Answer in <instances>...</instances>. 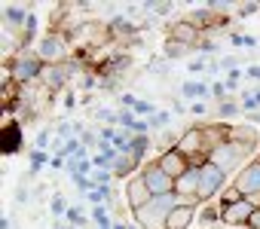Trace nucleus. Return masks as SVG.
<instances>
[{
  "mask_svg": "<svg viewBox=\"0 0 260 229\" xmlns=\"http://www.w3.org/2000/svg\"><path fill=\"white\" fill-rule=\"evenodd\" d=\"M254 153H257V147H251V144L223 141L220 147H214V150L208 153V162H211V165H217V168H220L226 177H230V174L236 177V174H239V171H242V168L251 162V159H257Z\"/></svg>",
  "mask_w": 260,
  "mask_h": 229,
  "instance_id": "obj_1",
  "label": "nucleus"
},
{
  "mask_svg": "<svg viewBox=\"0 0 260 229\" xmlns=\"http://www.w3.org/2000/svg\"><path fill=\"white\" fill-rule=\"evenodd\" d=\"M178 208V196L172 193V196H153L144 208H138V211H132V217H135V226L138 229H166V223H169V214Z\"/></svg>",
  "mask_w": 260,
  "mask_h": 229,
  "instance_id": "obj_2",
  "label": "nucleus"
},
{
  "mask_svg": "<svg viewBox=\"0 0 260 229\" xmlns=\"http://www.w3.org/2000/svg\"><path fill=\"white\" fill-rule=\"evenodd\" d=\"M43 70H46V64L40 61L37 49H22V52L10 61V77H13V80H19V83L43 80Z\"/></svg>",
  "mask_w": 260,
  "mask_h": 229,
  "instance_id": "obj_3",
  "label": "nucleus"
},
{
  "mask_svg": "<svg viewBox=\"0 0 260 229\" xmlns=\"http://www.w3.org/2000/svg\"><path fill=\"white\" fill-rule=\"evenodd\" d=\"M178 150H181L193 165H205V162H208V144H205L202 126L184 129V135H181V141H178Z\"/></svg>",
  "mask_w": 260,
  "mask_h": 229,
  "instance_id": "obj_4",
  "label": "nucleus"
},
{
  "mask_svg": "<svg viewBox=\"0 0 260 229\" xmlns=\"http://www.w3.org/2000/svg\"><path fill=\"white\" fill-rule=\"evenodd\" d=\"M223 183H226V174L217 165H211V162L199 165V205L214 202L223 193Z\"/></svg>",
  "mask_w": 260,
  "mask_h": 229,
  "instance_id": "obj_5",
  "label": "nucleus"
},
{
  "mask_svg": "<svg viewBox=\"0 0 260 229\" xmlns=\"http://www.w3.org/2000/svg\"><path fill=\"white\" fill-rule=\"evenodd\" d=\"M37 55L43 64H64L68 61V40L61 31H49L40 43H37Z\"/></svg>",
  "mask_w": 260,
  "mask_h": 229,
  "instance_id": "obj_6",
  "label": "nucleus"
},
{
  "mask_svg": "<svg viewBox=\"0 0 260 229\" xmlns=\"http://www.w3.org/2000/svg\"><path fill=\"white\" fill-rule=\"evenodd\" d=\"M141 177H144V183L150 186L153 196H172V193H175V177H169V174L159 168L156 159H153V162H144Z\"/></svg>",
  "mask_w": 260,
  "mask_h": 229,
  "instance_id": "obj_7",
  "label": "nucleus"
},
{
  "mask_svg": "<svg viewBox=\"0 0 260 229\" xmlns=\"http://www.w3.org/2000/svg\"><path fill=\"white\" fill-rule=\"evenodd\" d=\"M233 186L245 196V199H251V196H260V156L257 159H251L236 177H233Z\"/></svg>",
  "mask_w": 260,
  "mask_h": 229,
  "instance_id": "obj_8",
  "label": "nucleus"
},
{
  "mask_svg": "<svg viewBox=\"0 0 260 229\" xmlns=\"http://www.w3.org/2000/svg\"><path fill=\"white\" fill-rule=\"evenodd\" d=\"M257 208L242 199V202H233V205H220V223L223 226H236V229H248V220Z\"/></svg>",
  "mask_w": 260,
  "mask_h": 229,
  "instance_id": "obj_9",
  "label": "nucleus"
},
{
  "mask_svg": "<svg viewBox=\"0 0 260 229\" xmlns=\"http://www.w3.org/2000/svg\"><path fill=\"white\" fill-rule=\"evenodd\" d=\"M156 162H159V168H162L169 177H175V180H178V177H184V174L193 168V162H190V159H187L178 147H175V150L159 153V156H156Z\"/></svg>",
  "mask_w": 260,
  "mask_h": 229,
  "instance_id": "obj_10",
  "label": "nucleus"
},
{
  "mask_svg": "<svg viewBox=\"0 0 260 229\" xmlns=\"http://www.w3.org/2000/svg\"><path fill=\"white\" fill-rule=\"evenodd\" d=\"M150 199H153V193H150V186L144 183V177H141V174H135L132 180L125 183V205H128V211L144 208Z\"/></svg>",
  "mask_w": 260,
  "mask_h": 229,
  "instance_id": "obj_11",
  "label": "nucleus"
},
{
  "mask_svg": "<svg viewBox=\"0 0 260 229\" xmlns=\"http://www.w3.org/2000/svg\"><path fill=\"white\" fill-rule=\"evenodd\" d=\"M25 138H22V126L19 123H7L4 132H0V153L4 156H16L22 150Z\"/></svg>",
  "mask_w": 260,
  "mask_h": 229,
  "instance_id": "obj_12",
  "label": "nucleus"
},
{
  "mask_svg": "<svg viewBox=\"0 0 260 229\" xmlns=\"http://www.w3.org/2000/svg\"><path fill=\"white\" fill-rule=\"evenodd\" d=\"M169 37L178 40V43H184V46H196V43L202 40V31H199L190 19H184V22H175V25L169 28Z\"/></svg>",
  "mask_w": 260,
  "mask_h": 229,
  "instance_id": "obj_13",
  "label": "nucleus"
},
{
  "mask_svg": "<svg viewBox=\"0 0 260 229\" xmlns=\"http://www.w3.org/2000/svg\"><path fill=\"white\" fill-rule=\"evenodd\" d=\"M196 214H199V208H196V205H178V208L169 214L166 229H193Z\"/></svg>",
  "mask_w": 260,
  "mask_h": 229,
  "instance_id": "obj_14",
  "label": "nucleus"
},
{
  "mask_svg": "<svg viewBox=\"0 0 260 229\" xmlns=\"http://www.w3.org/2000/svg\"><path fill=\"white\" fill-rule=\"evenodd\" d=\"M110 168H113V177H119V180H125V183H128V180H132L135 174H141L138 168H144V165H141L138 159H132V156L119 153V156H116V162H113Z\"/></svg>",
  "mask_w": 260,
  "mask_h": 229,
  "instance_id": "obj_15",
  "label": "nucleus"
},
{
  "mask_svg": "<svg viewBox=\"0 0 260 229\" xmlns=\"http://www.w3.org/2000/svg\"><path fill=\"white\" fill-rule=\"evenodd\" d=\"M175 193L187 196V199H199V165H193L184 177L175 180Z\"/></svg>",
  "mask_w": 260,
  "mask_h": 229,
  "instance_id": "obj_16",
  "label": "nucleus"
},
{
  "mask_svg": "<svg viewBox=\"0 0 260 229\" xmlns=\"http://www.w3.org/2000/svg\"><path fill=\"white\" fill-rule=\"evenodd\" d=\"M71 70H74V64H46V70H43V83L55 92V89H61L64 86V80L71 77Z\"/></svg>",
  "mask_w": 260,
  "mask_h": 229,
  "instance_id": "obj_17",
  "label": "nucleus"
},
{
  "mask_svg": "<svg viewBox=\"0 0 260 229\" xmlns=\"http://www.w3.org/2000/svg\"><path fill=\"white\" fill-rule=\"evenodd\" d=\"M107 31H110V34H116V37H135V34L141 31V25H135L128 16H113V19H110V25H107Z\"/></svg>",
  "mask_w": 260,
  "mask_h": 229,
  "instance_id": "obj_18",
  "label": "nucleus"
},
{
  "mask_svg": "<svg viewBox=\"0 0 260 229\" xmlns=\"http://www.w3.org/2000/svg\"><path fill=\"white\" fill-rule=\"evenodd\" d=\"M181 98L205 101V98H211V86H205V83H199V80H187V83H181Z\"/></svg>",
  "mask_w": 260,
  "mask_h": 229,
  "instance_id": "obj_19",
  "label": "nucleus"
},
{
  "mask_svg": "<svg viewBox=\"0 0 260 229\" xmlns=\"http://www.w3.org/2000/svg\"><path fill=\"white\" fill-rule=\"evenodd\" d=\"M196 220L202 223V226H217L220 223V202H208V205H199V214H196Z\"/></svg>",
  "mask_w": 260,
  "mask_h": 229,
  "instance_id": "obj_20",
  "label": "nucleus"
},
{
  "mask_svg": "<svg viewBox=\"0 0 260 229\" xmlns=\"http://www.w3.org/2000/svg\"><path fill=\"white\" fill-rule=\"evenodd\" d=\"M190 52H196V46H184V43H178V40H166V49H162V58L166 61H175V58H184V55H190Z\"/></svg>",
  "mask_w": 260,
  "mask_h": 229,
  "instance_id": "obj_21",
  "label": "nucleus"
},
{
  "mask_svg": "<svg viewBox=\"0 0 260 229\" xmlns=\"http://www.w3.org/2000/svg\"><path fill=\"white\" fill-rule=\"evenodd\" d=\"M230 141L257 147V132H254V126H230Z\"/></svg>",
  "mask_w": 260,
  "mask_h": 229,
  "instance_id": "obj_22",
  "label": "nucleus"
},
{
  "mask_svg": "<svg viewBox=\"0 0 260 229\" xmlns=\"http://www.w3.org/2000/svg\"><path fill=\"white\" fill-rule=\"evenodd\" d=\"M239 113H242V104L233 101V98H226V101H220V104L214 107V117H217V120H233V117H239Z\"/></svg>",
  "mask_w": 260,
  "mask_h": 229,
  "instance_id": "obj_23",
  "label": "nucleus"
},
{
  "mask_svg": "<svg viewBox=\"0 0 260 229\" xmlns=\"http://www.w3.org/2000/svg\"><path fill=\"white\" fill-rule=\"evenodd\" d=\"M147 123H150V132H153V135H162V132H169V126H172V113H169V110H156Z\"/></svg>",
  "mask_w": 260,
  "mask_h": 229,
  "instance_id": "obj_24",
  "label": "nucleus"
},
{
  "mask_svg": "<svg viewBox=\"0 0 260 229\" xmlns=\"http://www.w3.org/2000/svg\"><path fill=\"white\" fill-rule=\"evenodd\" d=\"M28 10H22V7H7L4 10V19H7V25L10 28H25V22H28Z\"/></svg>",
  "mask_w": 260,
  "mask_h": 229,
  "instance_id": "obj_25",
  "label": "nucleus"
},
{
  "mask_svg": "<svg viewBox=\"0 0 260 229\" xmlns=\"http://www.w3.org/2000/svg\"><path fill=\"white\" fill-rule=\"evenodd\" d=\"M68 208H71V205L64 202V196H61V193H55V196L49 199V211H52V217H55V220H61V217L68 214Z\"/></svg>",
  "mask_w": 260,
  "mask_h": 229,
  "instance_id": "obj_26",
  "label": "nucleus"
},
{
  "mask_svg": "<svg viewBox=\"0 0 260 229\" xmlns=\"http://www.w3.org/2000/svg\"><path fill=\"white\" fill-rule=\"evenodd\" d=\"M153 113H156L153 101H147V98H138V104H135V117H138V120H150Z\"/></svg>",
  "mask_w": 260,
  "mask_h": 229,
  "instance_id": "obj_27",
  "label": "nucleus"
},
{
  "mask_svg": "<svg viewBox=\"0 0 260 229\" xmlns=\"http://www.w3.org/2000/svg\"><path fill=\"white\" fill-rule=\"evenodd\" d=\"M64 220H68V226H74V229H83V226L89 223V220L83 217V211H80V208H74V205L68 208V214H64Z\"/></svg>",
  "mask_w": 260,
  "mask_h": 229,
  "instance_id": "obj_28",
  "label": "nucleus"
},
{
  "mask_svg": "<svg viewBox=\"0 0 260 229\" xmlns=\"http://www.w3.org/2000/svg\"><path fill=\"white\" fill-rule=\"evenodd\" d=\"M138 123V117H135V110H119V117H116V129H128L132 132V126Z\"/></svg>",
  "mask_w": 260,
  "mask_h": 229,
  "instance_id": "obj_29",
  "label": "nucleus"
},
{
  "mask_svg": "<svg viewBox=\"0 0 260 229\" xmlns=\"http://www.w3.org/2000/svg\"><path fill=\"white\" fill-rule=\"evenodd\" d=\"M110 180H113V168H95L92 171V183L95 186H110Z\"/></svg>",
  "mask_w": 260,
  "mask_h": 229,
  "instance_id": "obj_30",
  "label": "nucleus"
},
{
  "mask_svg": "<svg viewBox=\"0 0 260 229\" xmlns=\"http://www.w3.org/2000/svg\"><path fill=\"white\" fill-rule=\"evenodd\" d=\"M52 132H55V129H43V132H37V138H34V150H49V147H52Z\"/></svg>",
  "mask_w": 260,
  "mask_h": 229,
  "instance_id": "obj_31",
  "label": "nucleus"
},
{
  "mask_svg": "<svg viewBox=\"0 0 260 229\" xmlns=\"http://www.w3.org/2000/svg\"><path fill=\"white\" fill-rule=\"evenodd\" d=\"M116 117H119V110H107V107L95 110V120H101L104 126H116Z\"/></svg>",
  "mask_w": 260,
  "mask_h": 229,
  "instance_id": "obj_32",
  "label": "nucleus"
},
{
  "mask_svg": "<svg viewBox=\"0 0 260 229\" xmlns=\"http://www.w3.org/2000/svg\"><path fill=\"white\" fill-rule=\"evenodd\" d=\"M242 199H245V196H242V193H239L233 183H230V186L220 193V205H233V202H242Z\"/></svg>",
  "mask_w": 260,
  "mask_h": 229,
  "instance_id": "obj_33",
  "label": "nucleus"
},
{
  "mask_svg": "<svg viewBox=\"0 0 260 229\" xmlns=\"http://www.w3.org/2000/svg\"><path fill=\"white\" fill-rule=\"evenodd\" d=\"M141 10H144V13H156V16H169V13H172V4H153V0H147Z\"/></svg>",
  "mask_w": 260,
  "mask_h": 229,
  "instance_id": "obj_34",
  "label": "nucleus"
},
{
  "mask_svg": "<svg viewBox=\"0 0 260 229\" xmlns=\"http://www.w3.org/2000/svg\"><path fill=\"white\" fill-rule=\"evenodd\" d=\"M242 77H245V70H242V67H239V70H230V73H226V80H223V83H226V89H230V92H236Z\"/></svg>",
  "mask_w": 260,
  "mask_h": 229,
  "instance_id": "obj_35",
  "label": "nucleus"
},
{
  "mask_svg": "<svg viewBox=\"0 0 260 229\" xmlns=\"http://www.w3.org/2000/svg\"><path fill=\"white\" fill-rule=\"evenodd\" d=\"M226 92H230V89H226V83H211V98H214L217 104H220V101H226Z\"/></svg>",
  "mask_w": 260,
  "mask_h": 229,
  "instance_id": "obj_36",
  "label": "nucleus"
},
{
  "mask_svg": "<svg viewBox=\"0 0 260 229\" xmlns=\"http://www.w3.org/2000/svg\"><path fill=\"white\" fill-rule=\"evenodd\" d=\"M22 31H25V43H28V40L37 34V16H34V13L28 16V22H25V28H22Z\"/></svg>",
  "mask_w": 260,
  "mask_h": 229,
  "instance_id": "obj_37",
  "label": "nucleus"
},
{
  "mask_svg": "<svg viewBox=\"0 0 260 229\" xmlns=\"http://www.w3.org/2000/svg\"><path fill=\"white\" fill-rule=\"evenodd\" d=\"M190 113H193V117H208V104L205 101H193L190 104Z\"/></svg>",
  "mask_w": 260,
  "mask_h": 229,
  "instance_id": "obj_38",
  "label": "nucleus"
},
{
  "mask_svg": "<svg viewBox=\"0 0 260 229\" xmlns=\"http://www.w3.org/2000/svg\"><path fill=\"white\" fill-rule=\"evenodd\" d=\"M254 13H260V4H242L239 7V16H254Z\"/></svg>",
  "mask_w": 260,
  "mask_h": 229,
  "instance_id": "obj_39",
  "label": "nucleus"
},
{
  "mask_svg": "<svg viewBox=\"0 0 260 229\" xmlns=\"http://www.w3.org/2000/svg\"><path fill=\"white\" fill-rule=\"evenodd\" d=\"M245 77L254 80V83H260V64H248V67H245Z\"/></svg>",
  "mask_w": 260,
  "mask_h": 229,
  "instance_id": "obj_40",
  "label": "nucleus"
},
{
  "mask_svg": "<svg viewBox=\"0 0 260 229\" xmlns=\"http://www.w3.org/2000/svg\"><path fill=\"white\" fill-rule=\"evenodd\" d=\"M16 202H19V205H25V202H28V189H25V183L19 186V193H16Z\"/></svg>",
  "mask_w": 260,
  "mask_h": 229,
  "instance_id": "obj_41",
  "label": "nucleus"
},
{
  "mask_svg": "<svg viewBox=\"0 0 260 229\" xmlns=\"http://www.w3.org/2000/svg\"><path fill=\"white\" fill-rule=\"evenodd\" d=\"M248 229H260V211H254V214H251V220H248Z\"/></svg>",
  "mask_w": 260,
  "mask_h": 229,
  "instance_id": "obj_42",
  "label": "nucleus"
},
{
  "mask_svg": "<svg viewBox=\"0 0 260 229\" xmlns=\"http://www.w3.org/2000/svg\"><path fill=\"white\" fill-rule=\"evenodd\" d=\"M248 120H251V123H260V110H257V113H251Z\"/></svg>",
  "mask_w": 260,
  "mask_h": 229,
  "instance_id": "obj_43",
  "label": "nucleus"
},
{
  "mask_svg": "<svg viewBox=\"0 0 260 229\" xmlns=\"http://www.w3.org/2000/svg\"><path fill=\"white\" fill-rule=\"evenodd\" d=\"M211 229H236V226H223V223H217V226H211Z\"/></svg>",
  "mask_w": 260,
  "mask_h": 229,
  "instance_id": "obj_44",
  "label": "nucleus"
},
{
  "mask_svg": "<svg viewBox=\"0 0 260 229\" xmlns=\"http://www.w3.org/2000/svg\"><path fill=\"white\" fill-rule=\"evenodd\" d=\"M55 229H74V226H61V223H58V226H55Z\"/></svg>",
  "mask_w": 260,
  "mask_h": 229,
  "instance_id": "obj_45",
  "label": "nucleus"
},
{
  "mask_svg": "<svg viewBox=\"0 0 260 229\" xmlns=\"http://www.w3.org/2000/svg\"><path fill=\"white\" fill-rule=\"evenodd\" d=\"M128 229H138V226H135V223H128Z\"/></svg>",
  "mask_w": 260,
  "mask_h": 229,
  "instance_id": "obj_46",
  "label": "nucleus"
}]
</instances>
